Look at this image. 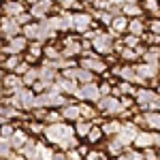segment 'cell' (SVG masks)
<instances>
[{"label": "cell", "instance_id": "obj_1", "mask_svg": "<svg viewBox=\"0 0 160 160\" xmlns=\"http://www.w3.org/2000/svg\"><path fill=\"white\" fill-rule=\"evenodd\" d=\"M45 143H49L51 148L60 149V152H68V149L79 148V137L75 132V124L71 126L68 122H58V124H47L45 132H43Z\"/></svg>", "mask_w": 160, "mask_h": 160}, {"label": "cell", "instance_id": "obj_2", "mask_svg": "<svg viewBox=\"0 0 160 160\" xmlns=\"http://www.w3.org/2000/svg\"><path fill=\"white\" fill-rule=\"evenodd\" d=\"M22 32H24V37L28 38V41H38V43H43V45H45V41H51V38L56 37V30L49 26L47 19H43V22H32V24L24 26Z\"/></svg>", "mask_w": 160, "mask_h": 160}, {"label": "cell", "instance_id": "obj_3", "mask_svg": "<svg viewBox=\"0 0 160 160\" xmlns=\"http://www.w3.org/2000/svg\"><path fill=\"white\" fill-rule=\"evenodd\" d=\"M68 102H71V100L51 86V90L43 92V94H37V107H34V109H53V107H64V105H68Z\"/></svg>", "mask_w": 160, "mask_h": 160}, {"label": "cell", "instance_id": "obj_4", "mask_svg": "<svg viewBox=\"0 0 160 160\" xmlns=\"http://www.w3.org/2000/svg\"><path fill=\"white\" fill-rule=\"evenodd\" d=\"M135 102L139 111H160V94L156 90L141 88L135 96Z\"/></svg>", "mask_w": 160, "mask_h": 160}, {"label": "cell", "instance_id": "obj_5", "mask_svg": "<svg viewBox=\"0 0 160 160\" xmlns=\"http://www.w3.org/2000/svg\"><path fill=\"white\" fill-rule=\"evenodd\" d=\"M11 105L19 111H34L37 107V94L30 88H22L19 92L11 94Z\"/></svg>", "mask_w": 160, "mask_h": 160}, {"label": "cell", "instance_id": "obj_6", "mask_svg": "<svg viewBox=\"0 0 160 160\" xmlns=\"http://www.w3.org/2000/svg\"><path fill=\"white\" fill-rule=\"evenodd\" d=\"M115 37L111 34V32H102V30H98V34L94 37V41H92V49H94V53H98V56H111L113 51H115Z\"/></svg>", "mask_w": 160, "mask_h": 160}, {"label": "cell", "instance_id": "obj_7", "mask_svg": "<svg viewBox=\"0 0 160 160\" xmlns=\"http://www.w3.org/2000/svg\"><path fill=\"white\" fill-rule=\"evenodd\" d=\"M98 111H100V115H105V118H120L122 115V100H120V96H102V98L98 100Z\"/></svg>", "mask_w": 160, "mask_h": 160}, {"label": "cell", "instance_id": "obj_8", "mask_svg": "<svg viewBox=\"0 0 160 160\" xmlns=\"http://www.w3.org/2000/svg\"><path fill=\"white\" fill-rule=\"evenodd\" d=\"M139 132H141V130H139V126H137L132 120H128V122H122V130L113 137V139H118L124 148H132V145H135V139H137V135H139Z\"/></svg>", "mask_w": 160, "mask_h": 160}, {"label": "cell", "instance_id": "obj_9", "mask_svg": "<svg viewBox=\"0 0 160 160\" xmlns=\"http://www.w3.org/2000/svg\"><path fill=\"white\" fill-rule=\"evenodd\" d=\"M83 58H81V66L83 68H88V71H92V73L96 75H105L109 73V64H107V60H102V58H98V53H81Z\"/></svg>", "mask_w": 160, "mask_h": 160}, {"label": "cell", "instance_id": "obj_10", "mask_svg": "<svg viewBox=\"0 0 160 160\" xmlns=\"http://www.w3.org/2000/svg\"><path fill=\"white\" fill-rule=\"evenodd\" d=\"M75 98L81 100V102H98L102 98V94H100V86L94 81V83H83V86H79L77 90V94H75Z\"/></svg>", "mask_w": 160, "mask_h": 160}, {"label": "cell", "instance_id": "obj_11", "mask_svg": "<svg viewBox=\"0 0 160 160\" xmlns=\"http://www.w3.org/2000/svg\"><path fill=\"white\" fill-rule=\"evenodd\" d=\"M47 22H49V26L56 30V32H66V30H73V13L60 9V13L51 15Z\"/></svg>", "mask_w": 160, "mask_h": 160}, {"label": "cell", "instance_id": "obj_12", "mask_svg": "<svg viewBox=\"0 0 160 160\" xmlns=\"http://www.w3.org/2000/svg\"><path fill=\"white\" fill-rule=\"evenodd\" d=\"M28 38L22 34V37H15V38H11L2 49H0V53H7V56H13V53H17V56H24L26 51H28Z\"/></svg>", "mask_w": 160, "mask_h": 160}, {"label": "cell", "instance_id": "obj_13", "mask_svg": "<svg viewBox=\"0 0 160 160\" xmlns=\"http://www.w3.org/2000/svg\"><path fill=\"white\" fill-rule=\"evenodd\" d=\"M19 30H22V26L15 22V17H2L0 19V37H4L7 41H11V38L19 37Z\"/></svg>", "mask_w": 160, "mask_h": 160}, {"label": "cell", "instance_id": "obj_14", "mask_svg": "<svg viewBox=\"0 0 160 160\" xmlns=\"http://www.w3.org/2000/svg\"><path fill=\"white\" fill-rule=\"evenodd\" d=\"M113 75H118L122 81H130V83H135V86L137 83H141V86L145 83V79H141L139 73H137V68L130 66V64H126V66H115V68H113Z\"/></svg>", "mask_w": 160, "mask_h": 160}, {"label": "cell", "instance_id": "obj_15", "mask_svg": "<svg viewBox=\"0 0 160 160\" xmlns=\"http://www.w3.org/2000/svg\"><path fill=\"white\" fill-rule=\"evenodd\" d=\"M92 26H96V24H94V17L90 13H73V30L75 32L86 34Z\"/></svg>", "mask_w": 160, "mask_h": 160}, {"label": "cell", "instance_id": "obj_16", "mask_svg": "<svg viewBox=\"0 0 160 160\" xmlns=\"http://www.w3.org/2000/svg\"><path fill=\"white\" fill-rule=\"evenodd\" d=\"M51 4H53V0H34L32 7H30L28 11H30L32 17H37L38 22H43V19L51 13Z\"/></svg>", "mask_w": 160, "mask_h": 160}, {"label": "cell", "instance_id": "obj_17", "mask_svg": "<svg viewBox=\"0 0 160 160\" xmlns=\"http://www.w3.org/2000/svg\"><path fill=\"white\" fill-rule=\"evenodd\" d=\"M24 86V79L19 77V75H15V73H9V75H4V79H2V90L7 92V94H15V92H19Z\"/></svg>", "mask_w": 160, "mask_h": 160}, {"label": "cell", "instance_id": "obj_18", "mask_svg": "<svg viewBox=\"0 0 160 160\" xmlns=\"http://www.w3.org/2000/svg\"><path fill=\"white\" fill-rule=\"evenodd\" d=\"M135 68H137V73H139L141 79L156 83V77H158V73H160V66H158V64H148V62H143V64H137Z\"/></svg>", "mask_w": 160, "mask_h": 160}, {"label": "cell", "instance_id": "obj_19", "mask_svg": "<svg viewBox=\"0 0 160 160\" xmlns=\"http://www.w3.org/2000/svg\"><path fill=\"white\" fill-rule=\"evenodd\" d=\"M53 88H56L58 92H62V94H71V96H75L77 90H79V83L73 81V79H68V77H64V75H60L58 81L53 83Z\"/></svg>", "mask_w": 160, "mask_h": 160}, {"label": "cell", "instance_id": "obj_20", "mask_svg": "<svg viewBox=\"0 0 160 160\" xmlns=\"http://www.w3.org/2000/svg\"><path fill=\"white\" fill-rule=\"evenodd\" d=\"M28 9H26V4L22 2V0H4L2 2V13L7 15V17H17V15H22V13H26Z\"/></svg>", "mask_w": 160, "mask_h": 160}, {"label": "cell", "instance_id": "obj_21", "mask_svg": "<svg viewBox=\"0 0 160 160\" xmlns=\"http://www.w3.org/2000/svg\"><path fill=\"white\" fill-rule=\"evenodd\" d=\"M11 141V148H13V152H24V148L30 143V137H28V130H24V128H17L15 130V135L9 139Z\"/></svg>", "mask_w": 160, "mask_h": 160}, {"label": "cell", "instance_id": "obj_22", "mask_svg": "<svg viewBox=\"0 0 160 160\" xmlns=\"http://www.w3.org/2000/svg\"><path fill=\"white\" fill-rule=\"evenodd\" d=\"M128 26H130V17H126V15H118V17H113V22H111L109 32L118 38L120 34L128 32Z\"/></svg>", "mask_w": 160, "mask_h": 160}, {"label": "cell", "instance_id": "obj_23", "mask_svg": "<svg viewBox=\"0 0 160 160\" xmlns=\"http://www.w3.org/2000/svg\"><path fill=\"white\" fill-rule=\"evenodd\" d=\"M60 111H62L64 122H79L81 120V105H77V102H68Z\"/></svg>", "mask_w": 160, "mask_h": 160}, {"label": "cell", "instance_id": "obj_24", "mask_svg": "<svg viewBox=\"0 0 160 160\" xmlns=\"http://www.w3.org/2000/svg\"><path fill=\"white\" fill-rule=\"evenodd\" d=\"M132 148L137 149H148V148H154V130H141L135 139V145Z\"/></svg>", "mask_w": 160, "mask_h": 160}, {"label": "cell", "instance_id": "obj_25", "mask_svg": "<svg viewBox=\"0 0 160 160\" xmlns=\"http://www.w3.org/2000/svg\"><path fill=\"white\" fill-rule=\"evenodd\" d=\"M120 130H122V120H118V118H109V120H105V124H102V132H105V137H109V139H113Z\"/></svg>", "mask_w": 160, "mask_h": 160}, {"label": "cell", "instance_id": "obj_26", "mask_svg": "<svg viewBox=\"0 0 160 160\" xmlns=\"http://www.w3.org/2000/svg\"><path fill=\"white\" fill-rule=\"evenodd\" d=\"M145 28H148V22H143L141 17H135V19H130L128 34H135V37L143 38V37H145Z\"/></svg>", "mask_w": 160, "mask_h": 160}, {"label": "cell", "instance_id": "obj_27", "mask_svg": "<svg viewBox=\"0 0 160 160\" xmlns=\"http://www.w3.org/2000/svg\"><path fill=\"white\" fill-rule=\"evenodd\" d=\"M22 62H24V56H17V53H13V56H7V58H2V68H4V71H9V73H15V68H17Z\"/></svg>", "mask_w": 160, "mask_h": 160}, {"label": "cell", "instance_id": "obj_28", "mask_svg": "<svg viewBox=\"0 0 160 160\" xmlns=\"http://www.w3.org/2000/svg\"><path fill=\"white\" fill-rule=\"evenodd\" d=\"M92 126H94V122L79 120V122H75V132H77V137H79V139H88L90 130H92Z\"/></svg>", "mask_w": 160, "mask_h": 160}, {"label": "cell", "instance_id": "obj_29", "mask_svg": "<svg viewBox=\"0 0 160 160\" xmlns=\"http://www.w3.org/2000/svg\"><path fill=\"white\" fill-rule=\"evenodd\" d=\"M122 13L126 17L135 19V17H141L143 15V7H139V2H130V4H124L122 7Z\"/></svg>", "mask_w": 160, "mask_h": 160}, {"label": "cell", "instance_id": "obj_30", "mask_svg": "<svg viewBox=\"0 0 160 160\" xmlns=\"http://www.w3.org/2000/svg\"><path fill=\"white\" fill-rule=\"evenodd\" d=\"M143 11H148L154 17H160V0H141Z\"/></svg>", "mask_w": 160, "mask_h": 160}, {"label": "cell", "instance_id": "obj_31", "mask_svg": "<svg viewBox=\"0 0 160 160\" xmlns=\"http://www.w3.org/2000/svg\"><path fill=\"white\" fill-rule=\"evenodd\" d=\"M143 62H148V64H158L160 66V49L158 47H148V51L143 53Z\"/></svg>", "mask_w": 160, "mask_h": 160}, {"label": "cell", "instance_id": "obj_32", "mask_svg": "<svg viewBox=\"0 0 160 160\" xmlns=\"http://www.w3.org/2000/svg\"><path fill=\"white\" fill-rule=\"evenodd\" d=\"M38 77H41L38 66H32V68H30V71H28V73L22 77V79H24V86H26V88H28V86H34V83L38 81Z\"/></svg>", "mask_w": 160, "mask_h": 160}, {"label": "cell", "instance_id": "obj_33", "mask_svg": "<svg viewBox=\"0 0 160 160\" xmlns=\"http://www.w3.org/2000/svg\"><path fill=\"white\" fill-rule=\"evenodd\" d=\"M102 137H105V132H102V126H98V124H94L86 141H88V143H98V141L102 139Z\"/></svg>", "mask_w": 160, "mask_h": 160}, {"label": "cell", "instance_id": "obj_34", "mask_svg": "<svg viewBox=\"0 0 160 160\" xmlns=\"http://www.w3.org/2000/svg\"><path fill=\"white\" fill-rule=\"evenodd\" d=\"M13 154V148H11V141L9 139H2L0 137V160H9V156Z\"/></svg>", "mask_w": 160, "mask_h": 160}, {"label": "cell", "instance_id": "obj_35", "mask_svg": "<svg viewBox=\"0 0 160 160\" xmlns=\"http://www.w3.org/2000/svg\"><path fill=\"white\" fill-rule=\"evenodd\" d=\"M141 41H143V38L135 37V34H126V37L122 38V45H124V47H130V49H137Z\"/></svg>", "mask_w": 160, "mask_h": 160}, {"label": "cell", "instance_id": "obj_36", "mask_svg": "<svg viewBox=\"0 0 160 160\" xmlns=\"http://www.w3.org/2000/svg\"><path fill=\"white\" fill-rule=\"evenodd\" d=\"M15 130H17V128H15V124H0V137H2V139H11L13 135H15Z\"/></svg>", "mask_w": 160, "mask_h": 160}, {"label": "cell", "instance_id": "obj_37", "mask_svg": "<svg viewBox=\"0 0 160 160\" xmlns=\"http://www.w3.org/2000/svg\"><path fill=\"white\" fill-rule=\"evenodd\" d=\"M86 160H111V156L107 152H100V149H90V154L86 156Z\"/></svg>", "mask_w": 160, "mask_h": 160}, {"label": "cell", "instance_id": "obj_38", "mask_svg": "<svg viewBox=\"0 0 160 160\" xmlns=\"http://www.w3.org/2000/svg\"><path fill=\"white\" fill-rule=\"evenodd\" d=\"M58 122H64V118H62V111H53V109H49L45 124H58Z\"/></svg>", "mask_w": 160, "mask_h": 160}, {"label": "cell", "instance_id": "obj_39", "mask_svg": "<svg viewBox=\"0 0 160 160\" xmlns=\"http://www.w3.org/2000/svg\"><path fill=\"white\" fill-rule=\"evenodd\" d=\"M15 22L24 28V26L32 24V15H30V11H26V13H22V15H17V17H15Z\"/></svg>", "mask_w": 160, "mask_h": 160}, {"label": "cell", "instance_id": "obj_40", "mask_svg": "<svg viewBox=\"0 0 160 160\" xmlns=\"http://www.w3.org/2000/svg\"><path fill=\"white\" fill-rule=\"evenodd\" d=\"M143 41L148 43L149 47H154V45H158V43H160V37H158V34H154V32H148V34L143 37Z\"/></svg>", "mask_w": 160, "mask_h": 160}, {"label": "cell", "instance_id": "obj_41", "mask_svg": "<svg viewBox=\"0 0 160 160\" xmlns=\"http://www.w3.org/2000/svg\"><path fill=\"white\" fill-rule=\"evenodd\" d=\"M143 156H145V160H158L160 152L156 148H148V149H143Z\"/></svg>", "mask_w": 160, "mask_h": 160}, {"label": "cell", "instance_id": "obj_42", "mask_svg": "<svg viewBox=\"0 0 160 160\" xmlns=\"http://www.w3.org/2000/svg\"><path fill=\"white\" fill-rule=\"evenodd\" d=\"M148 30H149V32H154V34H158V37H160V19H158V17H154L152 22H148Z\"/></svg>", "mask_w": 160, "mask_h": 160}, {"label": "cell", "instance_id": "obj_43", "mask_svg": "<svg viewBox=\"0 0 160 160\" xmlns=\"http://www.w3.org/2000/svg\"><path fill=\"white\" fill-rule=\"evenodd\" d=\"M53 2H58V4H60V9L68 11V9H75V4H77L79 0H53Z\"/></svg>", "mask_w": 160, "mask_h": 160}, {"label": "cell", "instance_id": "obj_44", "mask_svg": "<svg viewBox=\"0 0 160 160\" xmlns=\"http://www.w3.org/2000/svg\"><path fill=\"white\" fill-rule=\"evenodd\" d=\"M113 88L115 86H111L109 81H102V83H100V94H102V96H111V94H113Z\"/></svg>", "mask_w": 160, "mask_h": 160}, {"label": "cell", "instance_id": "obj_45", "mask_svg": "<svg viewBox=\"0 0 160 160\" xmlns=\"http://www.w3.org/2000/svg\"><path fill=\"white\" fill-rule=\"evenodd\" d=\"M154 148L160 149V132H154Z\"/></svg>", "mask_w": 160, "mask_h": 160}, {"label": "cell", "instance_id": "obj_46", "mask_svg": "<svg viewBox=\"0 0 160 160\" xmlns=\"http://www.w3.org/2000/svg\"><path fill=\"white\" fill-rule=\"evenodd\" d=\"M111 160H130L126 154H122V156H115V158H111Z\"/></svg>", "mask_w": 160, "mask_h": 160}, {"label": "cell", "instance_id": "obj_47", "mask_svg": "<svg viewBox=\"0 0 160 160\" xmlns=\"http://www.w3.org/2000/svg\"><path fill=\"white\" fill-rule=\"evenodd\" d=\"M2 79H4V68H0V86H2Z\"/></svg>", "mask_w": 160, "mask_h": 160}, {"label": "cell", "instance_id": "obj_48", "mask_svg": "<svg viewBox=\"0 0 160 160\" xmlns=\"http://www.w3.org/2000/svg\"><path fill=\"white\" fill-rule=\"evenodd\" d=\"M156 92H158V94H160V83H158V86H156Z\"/></svg>", "mask_w": 160, "mask_h": 160}, {"label": "cell", "instance_id": "obj_49", "mask_svg": "<svg viewBox=\"0 0 160 160\" xmlns=\"http://www.w3.org/2000/svg\"><path fill=\"white\" fill-rule=\"evenodd\" d=\"M2 47H4V45H2V37H0V49H2Z\"/></svg>", "mask_w": 160, "mask_h": 160}, {"label": "cell", "instance_id": "obj_50", "mask_svg": "<svg viewBox=\"0 0 160 160\" xmlns=\"http://www.w3.org/2000/svg\"><path fill=\"white\" fill-rule=\"evenodd\" d=\"M22 2H34V0H22Z\"/></svg>", "mask_w": 160, "mask_h": 160}]
</instances>
